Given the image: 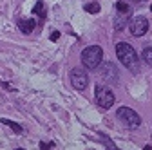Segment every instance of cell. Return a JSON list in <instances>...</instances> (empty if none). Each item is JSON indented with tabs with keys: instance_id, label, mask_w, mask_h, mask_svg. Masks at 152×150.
<instances>
[{
	"instance_id": "6da1fadb",
	"label": "cell",
	"mask_w": 152,
	"mask_h": 150,
	"mask_svg": "<svg viewBox=\"0 0 152 150\" xmlns=\"http://www.w3.org/2000/svg\"><path fill=\"white\" fill-rule=\"evenodd\" d=\"M116 54H118V60L127 67V69H132V71H138V65H140V60H138V54L134 51V47L121 42L116 45Z\"/></svg>"
},
{
	"instance_id": "7a4b0ae2",
	"label": "cell",
	"mask_w": 152,
	"mask_h": 150,
	"mask_svg": "<svg viewBox=\"0 0 152 150\" xmlns=\"http://www.w3.org/2000/svg\"><path fill=\"white\" fill-rule=\"evenodd\" d=\"M82 63L87 69H98L102 65V58H103V49L100 45H89L82 51Z\"/></svg>"
},
{
	"instance_id": "3957f363",
	"label": "cell",
	"mask_w": 152,
	"mask_h": 150,
	"mask_svg": "<svg viewBox=\"0 0 152 150\" xmlns=\"http://www.w3.org/2000/svg\"><path fill=\"white\" fill-rule=\"evenodd\" d=\"M116 116L127 128H138L141 125V118L138 116V112L129 108V107H120L116 110Z\"/></svg>"
},
{
	"instance_id": "277c9868",
	"label": "cell",
	"mask_w": 152,
	"mask_h": 150,
	"mask_svg": "<svg viewBox=\"0 0 152 150\" xmlns=\"http://www.w3.org/2000/svg\"><path fill=\"white\" fill-rule=\"evenodd\" d=\"M96 101L102 108H110L114 105V92L107 85L98 83L96 85Z\"/></svg>"
},
{
	"instance_id": "5b68a950",
	"label": "cell",
	"mask_w": 152,
	"mask_h": 150,
	"mask_svg": "<svg viewBox=\"0 0 152 150\" xmlns=\"http://www.w3.org/2000/svg\"><path fill=\"white\" fill-rule=\"evenodd\" d=\"M71 83L76 90H83L87 85H89V74L85 69H80V67H76L71 71Z\"/></svg>"
},
{
	"instance_id": "8992f818",
	"label": "cell",
	"mask_w": 152,
	"mask_h": 150,
	"mask_svg": "<svg viewBox=\"0 0 152 150\" xmlns=\"http://www.w3.org/2000/svg\"><path fill=\"white\" fill-rule=\"evenodd\" d=\"M129 29H130V34L132 36H143L147 31H148V20L145 16H136V18H132L130 24H129Z\"/></svg>"
},
{
	"instance_id": "52a82bcc",
	"label": "cell",
	"mask_w": 152,
	"mask_h": 150,
	"mask_svg": "<svg viewBox=\"0 0 152 150\" xmlns=\"http://www.w3.org/2000/svg\"><path fill=\"white\" fill-rule=\"evenodd\" d=\"M100 74H102V78H103L105 82H110V83L118 82V69L114 67V63H110V62H105V63H102Z\"/></svg>"
},
{
	"instance_id": "ba28073f",
	"label": "cell",
	"mask_w": 152,
	"mask_h": 150,
	"mask_svg": "<svg viewBox=\"0 0 152 150\" xmlns=\"http://www.w3.org/2000/svg\"><path fill=\"white\" fill-rule=\"evenodd\" d=\"M130 24V11L129 13H116V18H114V29L116 31H121L125 25Z\"/></svg>"
},
{
	"instance_id": "9c48e42d",
	"label": "cell",
	"mask_w": 152,
	"mask_h": 150,
	"mask_svg": "<svg viewBox=\"0 0 152 150\" xmlns=\"http://www.w3.org/2000/svg\"><path fill=\"white\" fill-rule=\"evenodd\" d=\"M34 25H36V22L33 18H20V20H18V27H20V31L24 34H31L34 31Z\"/></svg>"
},
{
	"instance_id": "30bf717a",
	"label": "cell",
	"mask_w": 152,
	"mask_h": 150,
	"mask_svg": "<svg viewBox=\"0 0 152 150\" xmlns=\"http://www.w3.org/2000/svg\"><path fill=\"white\" fill-rule=\"evenodd\" d=\"M141 58L147 65H152V45L150 47H145L143 52H141Z\"/></svg>"
},
{
	"instance_id": "8fae6325",
	"label": "cell",
	"mask_w": 152,
	"mask_h": 150,
	"mask_svg": "<svg viewBox=\"0 0 152 150\" xmlns=\"http://www.w3.org/2000/svg\"><path fill=\"white\" fill-rule=\"evenodd\" d=\"M38 16H40V20L44 22V18H45V11H44V4H42V0H38L36 2V6H34V9H33Z\"/></svg>"
},
{
	"instance_id": "7c38bea8",
	"label": "cell",
	"mask_w": 152,
	"mask_h": 150,
	"mask_svg": "<svg viewBox=\"0 0 152 150\" xmlns=\"http://www.w3.org/2000/svg\"><path fill=\"white\" fill-rule=\"evenodd\" d=\"M2 123H4V125H7V127H11L16 134H20V132H22V127L18 125V123H15V121H11V119H7V118H4V119H2Z\"/></svg>"
},
{
	"instance_id": "4fadbf2b",
	"label": "cell",
	"mask_w": 152,
	"mask_h": 150,
	"mask_svg": "<svg viewBox=\"0 0 152 150\" xmlns=\"http://www.w3.org/2000/svg\"><path fill=\"white\" fill-rule=\"evenodd\" d=\"M85 11H87V13H91V15H96V13L100 11V4H96V2H92V4H85Z\"/></svg>"
},
{
	"instance_id": "5bb4252c",
	"label": "cell",
	"mask_w": 152,
	"mask_h": 150,
	"mask_svg": "<svg viewBox=\"0 0 152 150\" xmlns=\"http://www.w3.org/2000/svg\"><path fill=\"white\" fill-rule=\"evenodd\" d=\"M100 138H102V141L105 143V146H107V148H110V150H114V148H116V145H114V143L109 139V136H105V134H100Z\"/></svg>"
},
{
	"instance_id": "9a60e30c",
	"label": "cell",
	"mask_w": 152,
	"mask_h": 150,
	"mask_svg": "<svg viewBox=\"0 0 152 150\" xmlns=\"http://www.w3.org/2000/svg\"><path fill=\"white\" fill-rule=\"evenodd\" d=\"M116 9H118L120 13H129V11H130V7H129L125 2H118V4H116Z\"/></svg>"
},
{
	"instance_id": "2e32d148",
	"label": "cell",
	"mask_w": 152,
	"mask_h": 150,
	"mask_svg": "<svg viewBox=\"0 0 152 150\" xmlns=\"http://www.w3.org/2000/svg\"><path fill=\"white\" fill-rule=\"evenodd\" d=\"M58 38H60V33L58 31H53L51 33V42H58Z\"/></svg>"
},
{
	"instance_id": "e0dca14e",
	"label": "cell",
	"mask_w": 152,
	"mask_h": 150,
	"mask_svg": "<svg viewBox=\"0 0 152 150\" xmlns=\"http://www.w3.org/2000/svg\"><path fill=\"white\" fill-rule=\"evenodd\" d=\"M53 146H54V143H44V141L40 143V148H53Z\"/></svg>"
},
{
	"instance_id": "ac0fdd59",
	"label": "cell",
	"mask_w": 152,
	"mask_h": 150,
	"mask_svg": "<svg viewBox=\"0 0 152 150\" xmlns=\"http://www.w3.org/2000/svg\"><path fill=\"white\" fill-rule=\"evenodd\" d=\"M134 2H141V0H134Z\"/></svg>"
},
{
	"instance_id": "d6986e66",
	"label": "cell",
	"mask_w": 152,
	"mask_h": 150,
	"mask_svg": "<svg viewBox=\"0 0 152 150\" xmlns=\"http://www.w3.org/2000/svg\"><path fill=\"white\" fill-rule=\"evenodd\" d=\"M150 11H152V6H150Z\"/></svg>"
}]
</instances>
